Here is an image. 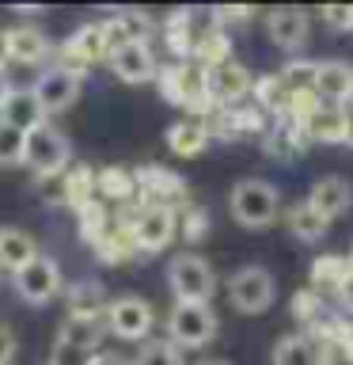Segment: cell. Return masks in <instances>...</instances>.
Listing matches in <instances>:
<instances>
[{"instance_id": "cell-1", "label": "cell", "mask_w": 353, "mask_h": 365, "mask_svg": "<svg viewBox=\"0 0 353 365\" xmlns=\"http://www.w3.org/2000/svg\"><path fill=\"white\" fill-rule=\"evenodd\" d=\"M278 210H281V194L266 179H239L232 187V194H228V213H232V221L239 228H251V232L270 228Z\"/></svg>"}, {"instance_id": "cell-2", "label": "cell", "mask_w": 353, "mask_h": 365, "mask_svg": "<svg viewBox=\"0 0 353 365\" xmlns=\"http://www.w3.org/2000/svg\"><path fill=\"white\" fill-rule=\"evenodd\" d=\"M167 285L179 304H209L216 293V274L201 255L182 251L167 262Z\"/></svg>"}, {"instance_id": "cell-3", "label": "cell", "mask_w": 353, "mask_h": 365, "mask_svg": "<svg viewBox=\"0 0 353 365\" xmlns=\"http://www.w3.org/2000/svg\"><path fill=\"white\" fill-rule=\"evenodd\" d=\"M68 160H73V145L61 130L53 125H38L34 133H27L23 141V164L34 171V179H50V175H65Z\"/></svg>"}, {"instance_id": "cell-4", "label": "cell", "mask_w": 353, "mask_h": 365, "mask_svg": "<svg viewBox=\"0 0 353 365\" xmlns=\"http://www.w3.org/2000/svg\"><path fill=\"white\" fill-rule=\"evenodd\" d=\"M228 301H232L236 312L258 316L278 301V282H273V274L266 267H239L228 278Z\"/></svg>"}, {"instance_id": "cell-5", "label": "cell", "mask_w": 353, "mask_h": 365, "mask_svg": "<svg viewBox=\"0 0 353 365\" xmlns=\"http://www.w3.org/2000/svg\"><path fill=\"white\" fill-rule=\"evenodd\" d=\"M216 335V316L209 304H179L167 316V339L179 350H201Z\"/></svg>"}, {"instance_id": "cell-6", "label": "cell", "mask_w": 353, "mask_h": 365, "mask_svg": "<svg viewBox=\"0 0 353 365\" xmlns=\"http://www.w3.org/2000/svg\"><path fill=\"white\" fill-rule=\"evenodd\" d=\"M175 210H159V205H141L130 221H125V232H130L133 247L144 251V255H156L164 251L171 240H175Z\"/></svg>"}, {"instance_id": "cell-7", "label": "cell", "mask_w": 353, "mask_h": 365, "mask_svg": "<svg viewBox=\"0 0 353 365\" xmlns=\"http://www.w3.org/2000/svg\"><path fill=\"white\" fill-rule=\"evenodd\" d=\"M251 88H255V76H251V68L239 61V57H228L224 65L205 68V91H209L216 110H228V107L247 103Z\"/></svg>"}, {"instance_id": "cell-8", "label": "cell", "mask_w": 353, "mask_h": 365, "mask_svg": "<svg viewBox=\"0 0 353 365\" xmlns=\"http://www.w3.org/2000/svg\"><path fill=\"white\" fill-rule=\"evenodd\" d=\"M107 331L118 339H130V342H144L148 331H152V304L144 297H114L107 304Z\"/></svg>"}, {"instance_id": "cell-9", "label": "cell", "mask_w": 353, "mask_h": 365, "mask_svg": "<svg viewBox=\"0 0 353 365\" xmlns=\"http://www.w3.org/2000/svg\"><path fill=\"white\" fill-rule=\"evenodd\" d=\"M80 88H84V80L73 76V73H65V68H46V73L34 80V99H38V107L42 114L50 118V114H65L73 103L80 99Z\"/></svg>"}, {"instance_id": "cell-10", "label": "cell", "mask_w": 353, "mask_h": 365, "mask_svg": "<svg viewBox=\"0 0 353 365\" xmlns=\"http://www.w3.org/2000/svg\"><path fill=\"white\" fill-rule=\"evenodd\" d=\"M11 278H16V293L27 304H50L53 297L61 293V267L46 255H38L31 267H23L19 274H11Z\"/></svg>"}, {"instance_id": "cell-11", "label": "cell", "mask_w": 353, "mask_h": 365, "mask_svg": "<svg viewBox=\"0 0 353 365\" xmlns=\"http://www.w3.org/2000/svg\"><path fill=\"white\" fill-rule=\"evenodd\" d=\"M312 91H315L319 103H327V107L349 103L353 99V65L349 61H334V57L315 61L312 65Z\"/></svg>"}, {"instance_id": "cell-12", "label": "cell", "mask_w": 353, "mask_h": 365, "mask_svg": "<svg viewBox=\"0 0 353 365\" xmlns=\"http://www.w3.org/2000/svg\"><path fill=\"white\" fill-rule=\"evenodd\" d=\"M137 190L144 194V205H159V210H175L179 202H186V182L167 168H137L133 171Z\"/></svg>"}, {"instance_id": "cell-13", "label": "cell", "mask_w": 353, "mask_h": 365, "mask_svg": "<svg viewBox=\"0 0 353 365\" xmlns=\"http://www.w3.org/2000/svg\"><path fill=\"white\" fill-rule=\"evenodd\" d=\"M307 210H312L319 221H334V217L342 213H349V205H353V187H349V179H342V175H323V179H315V187L307 190Z\"/></svg>"}, {"instance_id": "cell-14", "label": "cell", "mask_w": 353, "mask_h": 365, "mask_svg": "<svg viewBox=\"0 0 353 365\" xmlns=\"http://www.w3.org/2000/svg\"><path fill=\"white\" fill-rule=\"evenodd\" d=\"M110 73L122 80V84H148V80H156V53L148 42H130L122 46V50H114L110 57Z\"/></svg>"}, {"instance_id": "cell-15", "label": "cell", "mask_w": 353, "mask_h": 365, "mask_svg": "<svg viewBox=\"0 0 353 365\" xmlns=\"http://www.w3.org/2000/svg\"><path fill=\"white\" fill-rule=\"evenodd\" d=\"M99 27H102V42H107V57H110L114 50H122V46H130V42H148L152 19L137 8H122L118 16L102 19Z\"/></svg>"}, {"instance_id": "cell-16", "label": "cell", "mask_w": 353, "mask_h": 365, "mask_svg": "<svg viewBox=\"0 0 353 365\" xmlns=\"http://www.w3.org/2000/svg\"><path fill=\"white\" fill-rule=\"evenodd\" d=\"M266 34H270V42L278 46V50L293 53L307 42L312 19H307V11H300V8H273L266 16Z\"/></svg>"}, {"instance_id": "cell-17", "label": "cell", "mask_w": 353, "mask_h": 365, "mask_svg": "<svg viewBox=\"0 0 353 365\" xmlns=\"http://www.w3.org/2000/svg\"><path fill=\"white\" fill-rule=\"evenodd\" d=\"M4 53H8V61L38 65L50 57V38H46V31L34 27V23H16V27L4 31Z\"/></svg>"}, {"instance_id": "cell-18", "label": "cell", "mask_w": 353, "mask_h": 365, "mask_svg": "<svg viewBox=\"0 0 353 365\" xmlns=\"http://www.w3.org/2000/svg\"><path fill=\"white\" fill-rule=\"evenodd\" d=\"M300 133L307 141H319V145H346V110L319 103V107L300 122Z\"/></svg>"}, {"instance_id": "cell-19", "label": "cell", "mask_w": 353, "mask_h": 365, "mask_svg": "<svg viewBox=\"0 0 353 365\" xmlns=\"http://www.w3.org/2000/svg\"><path fill=\"white\" fill-rule=\"evenodd\" d=\"M0 122L11 125V130H19V133H34L38 125H46V114H42L31 88H16L4 99V107H0Z\"/></svg>"}, {"instance_id": "cell-20", "label": "cell", "mask_w": 353, "mask_h": 365, "mask_svg": "<svg viewBox=\"0 0 353 365\" xmlns=\"http://www.w3.org/2000/svg\"><path fill=\"white\" fill-rule=\"evenodd\" d=\"M34 259H38V244L23 228H0V270L19 274Z\"/></svg>"}, {"instance_id": "cell-21", "label": "cell", "mask_w": 353, "mask_h": 365, "mask_svg": "<svg viewBox=\"0 0 353 365\" xmlns=\"http://www.w3.org/2000/svg\"><path fill=\"white\" fill-rule=\"evenodd\" d=\"M262 148H266L273 160H285V164H289V160H296L307 148V137L300 133V125H296V122L281 118L278 125H270V130L262 133Z\"/></svg>"}, {"instance_id": "cell-22", "label": "cell", "mask_w": 353, "mask_h": 365, "mask_svg": "<svg viewBox=\"0 0 353 365\" xmlns=\"http://www.w3.org/2000/svg\"><path fill=\"white\" fill-rule=\"evenodd\" d=\"M65 301H68V316H102L107 312V289L102 282L95 278H80L65 289Z\"/></svg>"}, {"instance_id": "cell-23", "label": "cell", "mask_w": 353, "mask_h": 365, "mask_svg": "<svg viewBox=\"0 0 353 365\" xmlns=\"http://www.w3.org/2000/svg\"><path fill=\"white\" fill-rule=\"evenodd\" d=\"M167 148L175 156H201L205 148H209V130H205L201 118H182L167 130Z\"/></svg>"}, {"instance_id": "cell-24", "label": "cell", "mask_w": 353, "mask_h": 365, "mask_svg": "<svg viewBox=\"0 0 353 365\" xmlns=\"http://www.w3.org/2000/svg\"><path fill=\"white\" fill-rule=\"evenodd\" d=\"M228 57H232V38H228V31L209 27L205 34H198L190 61H194V65H201V68H216V65H224Z\"/></svg>"}, {"instance_id": "cell-25", "label": "cell", "mask_w": 353, "mask_h": 365, "mask_svg": "<svg viewBox=\"0 0 353 365\" xmlns=\"http://www.w3.org/2000/svg\"><path fill=\"white\" fill-rule=\"evenodd\" d=\"M164 38H167V50L182 57V61H190L194 53V42H198V34H194V16L190 11H171L164 19Z\"/></svg>"}, {"instance_id": "cell-26", "label": "cell", "mask_w": 353, "mask_h": 365, "mask_svg": "<svg viewBox=\"0 0 353 365\" xmlns=\"http://www.w3.org/2000/svg\"><path fill=\"white\" fill-rule=\"evenodd\" d=\"M95 171L91 168H68L65 171V205H73V210L80 213L84 205L95 202Z\"/></svg>"}, {"instance_id": "cell-27", "label": "cell", "mask_w": 353, "mask_h": 365, "mask_svg": "<svg viewBox=\"0 0 353 365\" xmlns=\"http://www.w3.org/2000/svg\"><path fill=\"white\" fill-rule=\"evenodd\" d=\"M273 365H319V350L307 335H285L273 346Z\"/></svg>"}, {"instance_id": "cell-28", "label": "cell", "mask_w": 353, "mask_h": 365, "mask_svg": "<svg viewBox=\"0 0 353 365\" xmlns=\"http://www.w3.org/2000/svg\"><path fill=\"white\" fill-rule=\"evenodd\" d=\"M95 190L102 194V198L130 202L133 194H137L133 171H125V168H102V171H95Z\"/></svg>"}, {"instance_id": "cell-29", "label": "cell", "mask_w": 353, "mask_h": 365, "mask_svg": "<svg viewBox=\"0 0 353 365\" xmlns=\"http://www.w3.org/2000/svg\"><path fill=\"white\" fill-rule=\"evenodd\" d=\"M327 221H319V217L307 210V202H296V205H289V232L296 236V240H304V244H319V240L327 236Z\"/></svg>"}, {"instance_id": "cell-30", "label": "cell", "mask_w": 353, "mask_h": 365, "mask_svg": "<svg viewBox=\"0 0 353 365\" xmlns=\"http://www.w3.org/2000/svg\"><path fill=\"white\" fill-rule=\"evenodd\" d=\"M133 365H182V350L171 339H144Z\"/></svg>"}, {"instance_id": "cell-31", "label": "cell", "mask_w": 353, "mask_h": 365, "mask_svg": "<svg viewBox=\"0 0 353 365\" xmlns=\"http://www.w3.org/2000/svg\"><path fill=\"white\" fill-rule=\"evenodd\" d=\"M76 217H80V240H84V244H91V247H95L99 240L110 232V217H107V210H102L99 202L84 205Z\"/></svg>"}, {"instance_id": "cell-32", "label": "cell", "mask_w": 353, "mask_h": 365, "mask_svg": "<svg viewBox=\"0 0 353 365\" xmlns=\"http://www.w3.org/2000/svg\"><path fill=\"white\" fill-rule=\"evenodd\" d=\"M156 84H159V91H164L167 103H175V107L186 103V73H182V65L156 68Z\"/></svg>"}, {"instance_id": "cell-33", "label": "cell", "mask_w": 353, "mask_h": 365, "mask_svg": "<svg viewBox=\"0 0 353 365\" xmlns=\"http://www.w3.org/2000/svg\"><path fill=\"white\" fill-rule=\"evenodd\" d=\"M312 282L315 285H342V282H349V262L346 259H334V255L319 259L315 267H312Z\"/></svg>"}, {"instance_id": "cell-34", "label": "cell", "mask_w": 353, "mask_h": 365, "mask_svg": "<svg viewBox=\"0 0 353 365\" xmlns=\"http://www.w3.org/2000/svg\"><path fill=\"white\" fill-rule=\"evenodd\" d=\"M23 141H27V133H19V130L0 122V168L23 164Z\"/></svg>"}, {"instance_id": "cell-35", "label": "cell", "mask_w": 353, "mask_h": 365, "mask_svg": "<svg viewBox=\"0 0 353 365\" xmlns=\"http://www.w3.org/2000/svg\"><path fill=\"white\" fill-rule=\"evenodd\" d=\"M205 232H209V221H205V210L198 205H190V210H182V240H190V244H201Z\"/></svg>"}, {"instance_id": "cell-36", "label": "cell", "mask_w": 353, "mask_h": 365, "mask_svg": "<svg viewBox=\"0 0 353 365\" xmlns=\"http://www.w3.org/2000/svg\"><path fill=\"white\" fill-rule=\"evenodd\" d=\"M323 23H327L330 31L349 34L353 31V4H327L323 8Z\"/></svg>"}, {"instance_id": "cell-37", "label": "cell", "mask_w": 353, "mask_h": 365, "mask_svg": "<svg viewBox=\"0 0 353 365\" xmlns=\"http://www.w3.org/2000/svg\"><path fill=\"white\" fill-rule=\"evenodd\" d=\"M293 316L300 319V324H312V319L319 316V293L315 289H300L293 297Z\"/></svg>"}, {"instance_id": "cell-38", "label": "cell", "mask_w": 353, "mask_h": 365, "mask_svg": "<svg viewBox=\"0 0 353 365\" xmlns=\"http://www.w3.org/2000/svg\"><path fill=\"white\" fill-rule=\"evenodd\" d=\"M16 350H19L16 331H11L8 324H0V365H11V361H16Z\"/></svg>"}, {"instance_id": "cell-39", "label": "cell", "mask_w": 353, "mask_h": 365, "mask_svg": "<svg viewBox=\"0 0 353 365\" xmlns=\"http://www.w3.org/2000/svg\"><path fill=\"white\" fill-rule=\"evenodd\" d=\"M38 190H42V198L57 205V202H65V175H50V179H38Z\"/></svg>"}, {"instance_id": "cell-40", "label": "cell", "mask_w": 353, "mask_h": 365, "mask_svg": "<svg viewBox=\"0 0 353 365\" xmlns=\"http://www.w3.org/2000/svg\"><path fill=\"white\" fill-rule=\"evenodd\" d=\"M88 365H133V361L118 358V354H95V358H88Z\"/></svg>"}, {"instance_id": "cell-41", "label": "cell", "mask_w": 353, "mask_h": 365, "mask_svg": "<svg viewBox=\"0 0 353 365\" xmlns=\"http://www.w3.org/2000/svg\"><path fill=\"white\" fill-rule=\"evenodd\" d=\"M11 91H16V88H11V80H8V68L0 65V107H4V99L11 96Z\"/></svg>"}, {"instance_id": "cell-42", "label": "cell", "mask_w": 353, "mask_h": 365, "mask_svg": "<svg viewBox=\"0 0 353 365\" xmlns=\"http://www.w3.org/2000/svg\"><path fill=\"white\" fill-rule=\"evenodd\" d=\"M346 145H353V110L346 114Z\"/></svg>"}, {"instance_id": "cell-43", "label": "cell", "mask_w": 353, "mask_h": 365, "mask_svg": "<svg viewBox=\"0 0 353 365\" xmlns=\"http://www.w3.org/2000/svg\"><path fill=\"white\" fill-rule=\"evenodd\" d=\"M8 61V53H4V31H0V65Z\"/></svg>"}, {"instance_id": "cell-44", "label": "cell", "mask_w": 353, "mask_h": 365, "mask_svg": "<svg viewBox=\"0 0 353 365\" xmlns=\"http://www.w3.org/2000/svg\"><path fill=\"white\" fill-rule=\"evenodd\" d=\"M201 365H232V361H201Z\"/></svg>"}, {"instance_id": "cell-45", "label": "cell", "mask_w": 353, "mask_h": 365, "mask_svg": "<svg viewBox=\"0 0 353 365\" xmlns=\"http://www.w3.org/2000/svg\"><path fill=\"white\" fill-rule=\"evenodd\" d=\"M349 34H353V31H349Z\"/></svg>"}, {"instance_id": "cell-46", "label": "cell", "mask_w": 353, "mask_h": 365, "mask_svg": "<svg viewBox=\"0 0 353 365\" xmlns=\"http://www.w3.org/2000/svg\"><path fill=\"white\" fill-rule=\"evenodd\" d=\"M349 103H353V99H349Z\"/></svg>"}]
</instances>
